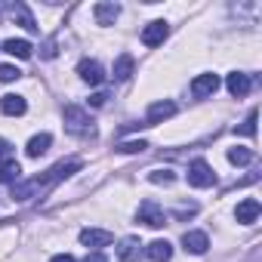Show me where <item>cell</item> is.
Wrapping results in <instances>:
<instances>
[{
	"instance_id": "32",
	"label": "cell",
	"mask_w": 262,
	"mask_h": 262,
	"mask_svg": "<svg viewBox=\"0 0 262 262\" xmlns=\"http://www.w3.org/2000/svg\"><path fill=\"white\" fill-rule=\"evenodd\" d=\"M50 262H74V256H68V253H59V256H53Z\"/></svg>"
},
{
	"instance_id": "14",
	"label": "cell",
	"mask_w": 262,
	"mask_h": 262,
	"mask_svg": "<svg viewBox=\"0 0 262 262\" xmlns=\"http://www.w3.org/2000/svg\"><path fill=\"white\" fill-rule=\"evenodd\" d=\"M182 247H185V253H191V256H204L207 247H210V237H207L204 231H185V234H182Z\"/></svg>"
},
{
	"instance_id": "9",
	"label": "cell",
	"mask_w": 262,
	"mask_h": 262,
	"mask_svg": "<svg viewBox=\"0 0 262 262\" xmlns=\"http://www.w3.org/2000/svg\"><path fill=\"white\" fill-rule=\"evenodd\" d=\"M120 16V4H114V0H102V4L93 7V19L96 25H114Z\"/></svg>"
},
{
	"instance_id": "1",
	"label": "cell",
	"mask_w": 262,
	"mask_h": 262,
	"mask_svg": "<svg viewBox=\"0 0 262 262\" xmlns=\"http://www.w3.org/2000/svg\"><path fill=\"white\" fill-rule=\"evenodd\" d=\"M80 167H83V161H80V158H68V161H62V164L50 167L43 176L25 179V182H16V185H13V201H31V198H40V194H47L56 182H62V179L74 176Z\"/></svg>"
},
{
	"instance_id": "28",
	"label": "cell",
	"mask_w": 262,
	"mask_h": 262,
	"mask_svg": "<svg viewBox=\"0 0 262 262\" xmlns=\"http://www.w3.org/2000/svg\"><path fill=\"white\" fill-rule=\"evenodd\" d=\"M10 161H16V148H13V142L0 139V164H10Z\"/></svg>"
},
{
	"instance_id": "7",
	"label": "cell",
	"mask_w": 262,
	"mask_h": 262,
	"mask_svg": "<svg viewBox=\"0 0 262 262\" xmlns=\"http://www.w3.org/2000/svg\"><path fill=\"white\" fill-rule=\"evenodd\" d=\"M219 90V74H198L191 80V96L194 99H207Z\"/></svg>"
},
{
	"instance_id": "8",
	"label": "cell",
	"mask_w": 262,
	"mask_h": 262,
	"mask_svg": "<svg viewBox=\"0 0 262 262\" xmlns=\"http://www.w3.org/2000/svg\"><path fill=\"white\" fill-rule=\"evenodd\" d=\"M225 86H228V93H231L234 99H244V96L253 90V77L244 74V71H231V74L225 77Z\"/></svg>"
},
{
	"instance_id": "26",
	"label": "cell",
	"mask_w": 262,
	"mask_h": 262,
	"mask_svg": "<svg viewBox=\"0 0 262 262\" xmlns=\"http://www.w3.org/2000/svg\"><path fill=\"white\" fill-rule=\"evenodd\" d=\"M56 56H59V43H56V37H47L40 43V59H56Z\"/></svg>"
},
{
	"instance_id": "24",
	"label": "cell",
	"mask_w": 262,
	"mask_h": 262,
	"mask_svg": "<svg viewBox=\"0 0 262 262\" xmlns=\"http://www.w3.org/2000/svg\"><path fill=\"white\" fill-rule=\"evenodd\" d=\"M145 148H148V142H142V139H136V142H120L117 145L120 155H142Z\"/></svg>"
},
{
	"instance_id": "27",
	"label": "cell",
	"mask_w": 262,
	"mask_h": 262,
	"mask_svg": "<svg viewBox=\"0 0 262 262\" xmlns=\"http://www.w3.org/2000/svg\"><path fill=\"white\" fill-rule=\"evenodd\" d=\"M19 77H22V71L16 65H0V83H13Z\"/></svg>"
},
{
	"instance_id": "5",
	"label": "cell",
	"mask_w": 262,
	"mask_h": 262,
	"mask_svg": "<svg viewBox=\"0 0 262 262\" xmlns=\"http://www.w3.org/2000/svg\"><path fill=\"white\" fill-rule=\"evenodd\" d=\"M139 37H142V43H145V47H161V43L170 37V25H167V22H161V19H158V22H148V25L142 28V34H139Z\"/></svg>"
},
{
	"instance_id": "3",
	"label": "cell",
	"mask_w": 262,
	"mask_h": 262,
	"mask_svg": "<svg viewBox=\"0 0 262 262\" xmlns=\"http://www.w3.org/2000/svg\"><path fill=\"white\" fill-rule=\"evenodd\" d=\"M213 182H216V173H213V167H210L204 158H198V161L188 164V185H194V188H210Z\"/></svg>"
},
{
	"instance_id": "4",
	"label": "cell",
	"mask_w": 262,
	"mask_h": 262,
	"mask_svg": "<svg viewBox=\"0 0 262 262\" xmlns=\"http://www.w3.org/2000/svg\"><path fill=\"white\" fill-rule=\"evenodd\" d=\"M136 219H139L142 225H148V228H164V225H167V213L161 210L158 201H142L139 210H136Z\"/></svg>"
},
{
	"instance_id": "22",
	"label": "cell",
	"mask_w": 262,
	"mask_h": 262,
	"mask_svg": "<svg viewBox=\"0 0 262 262\" xmlns=\"http://www.w3.org/2000/svg\"><path fill=\"white\" fill-rule=\"evenodd\" d=\"M228 161H231L234 167H247V164L253 161V151H250V148H228Z\"/></svg>"
},
{
	"instance_id": "16",
	"label": "cell",
	"mask_w": 262,
	"mask_h": 262,
	"mask_svg": "<svg viewBox=\"0 0 262 262\" xmlns=\"http://www.w3.org/2000/svg\"><path fill=\"white\" fill-rule=\"evenodd\" d=\"M145 256L151 259V262H170L173 259V244L164 237V241H151L148 247H145Z\"/></svg>"
},
{
	"instance_id": "25",
	"label": "cell",
	"mask_w": 262,
	"mask_h": 262,
	"mask_svg": "<svg viewBox=\"0 0 262 262\" xmlns=\"http://www.w3.org/2000/svg\"><path fill=\"white\" fill-rule=\"evenodd\" d=\"M234 133H241V136H256V108L247 114V120H244V123L234 129Z\"/></svg>"
},
{
	"instance_id": "10",
	"label": "cell",
	"mask_w": 262,
	"mask_h": 262,
	"mask_svg": "<svg viewBox=\"0 0 262 262\" xmlns=\"http://www.w3.org/2000/svg\"><path fill=\"white\" fill-rule=\"evenodd\" d=\"M173 114H176V105H173L170 99L151 102V105H148V114H145V126H155V123H161V120H167V117H173Z\"/></svg>"
},
{
	"instance_id": "19",
	"label": "cell",
	"mask_w": 262,
	"mask_h": 262,
	"mask_svg": "<svg viewBox=\"0 0 262 262\" xmlns=\"http://www.w3.org/2000/svg\"><path fill=\"white\" fill-rule=\"evenodd\" d=\"M53 145V136L50 133H37V136H31L28 139V145H25V155L28 158H40V155H47V148Z\"/></svg>"
},
{
	"instance_id": "2",
	"label": "cell",
	"mask_w": 262,
	"mask_h": 262,
	"mask_svg": "<svg viewBox=\"0 0 262 262\" xmlns=\"http://www.w3.org/2000/svg\"><path fill=\"white\" fill-rule=\"evenodd\" d=\"M65 126H68V133H74V136H80V139H93V136H96L93 117H90L80 105H68V108H65Z\"/></svg>"
},
{
	"instance_id": "6",
	"label": "cell",
	"mask_w": 262,
	"mask_h": 262,
	"mask_svg": "<svg viewBox=\"0 0 262 262\" xmlns=\"http://www.w3.org/2000/svg\"><path fill=\"white\" fill-rule=\"evenodd\" d=\"M77 74H80V80L90 83V86H99V83L105 80V68H102L96 59H83V62L77 65Z\"/></svg>"
},
{
	"instance_id": "17",
	"label": "cell",
	"mask_w": 262,
	"mask_h": 262,
	"mask_svg": "<svg viewBox=\"0 0 262 262\" xmlns=\"http://www.w3.org/2000/svg\"><path fill=\"white\" fill-rule=\"evenodd\" d=\"M0 111H4V114H10V117H19V114H25V111H28V102H25L22 96L10 93V96H4V99H0Z\"/></svg>"
},
{
	"instance_id": "11",
	"label": "cell",
	"mask_w": 262,
	"mask_h": 262,
	"mask_svg": "<svg viewBox=\"0 0 262 262\" xmlns=\"http://www.w3.org/2000/svg\"><path fill=\"white\" fill-rule=\"evenodd\" d=\"M259 213H262V204H259L256 198H244V201L237 204V210H234V219H237L241 225H250V222L259 219Z\"/></svg>"
},
{
	"instance_id": "18",
	"label": "cell",
	"mask_w": 262,
	"mask_h": 262,
	"mask_svg": "<svg viewBox=\"0 0 262 262\" xmlns=\"http://www.w3.org/2000/svg\"><path fill=\"white\" fill-rule=\"evenodd\" d=\"M133 68H136L133 56H129V53H123V56H117V62H114V71H111V77H114L117 83H123V80H129V74H133Z\"/></svg>"
},
{
	"instance_id": "29",
	"label": "cell",
	"mask_w": 262,
	"mask_h": 262,
	"mask_svg": "<svg viewBox=\"0 0 262 262\" xmlns=\"http://www.w3.org/2000/svg\"><path fill=\"white\" fill-rule=\"evenodd\" d=\"M173 216L176 219H191V216H198V204H179L173 210Z\"/></svg>"
},
{
	"instance_id": "12",
	"label": "cell",
	"mask_w": 262,
	"mask_h": 262,
	"mask_svg": "<svg viewBox=\"0 0 262 262\" xmlns=\"http://www.w3.org/2000/svg\"><path fill=\"white\" fill-rule=\"evenodd\" d=\"M111 241H114V234L105 231V228H83V231H80V244H83V247H93V250H102V247H108Z\"/></svg>"
},
{
	"instance_id": "31",
	"label": "cell",
	"mask_w": 262,
	"mask_h": 262,
	"mask_svg": "<svg viewBox=\"0 0 262 262\" xmlns=\"http://www.w3.org/2000/svg\"><path fill=\"white\" fill-rule=\"evenodd\" d=\"M83 262H108V256L102 253V250H93V253H86V259Z\"/></svg>"
},
{
	"instance_id": "30",
	"label": "cell",
	"mask_w": 262,
	"mask_h": 262,
	"mask_svg": "<svg viewBox=\"0 0 262 262\" xmlns=\"http://www.w3.org/2000/svg\"><path fill=\"white\" fill-rule=\"evenodd\" d=\"M105 102H108V93H93V96H90V105H93V108H102Z\"/></svg>"
},
{
	"instance_id": "15",
	"label": "cell",
	"mask_w": 262,
	"mask_h": 262,
	"mask_svg": "<svg viewBox=\"0 0 262 262\" xmlns=\"http://www.w3.org/2000/svg\"><path fill=\"white\" fill-rule=\"evenodd\" d=\"M139 256H142L139 237H123L120 241V247H117V259L120 262H139Z\"/></svg>"
},
{
	"instance_id": "20",
	"label": "cell",
	"mask_w": 262,
	"mask_h": 262,
	"mask_svg": "<svg viewBox=\"0 0 262 262\" xmlns=\"http://www.w3.org/2000/svg\"><path fill=\"white\" fill-rule=\"evenodd\" d=\"M0 50H4V53H10V56H16V59H31V43L28 40H4V47H0Z\"/></svg>"
},
{
	"instance_id": "13",
	"label": "cell",
	"mask_w": 262,
	"mask_h": 262,
	"mask_svg": "<svg viewBox=\"0 0 262 262\" xmlns=\"http://www.w3.org/2000/svg\"><path fill=\"white\" fill-rule=\"evenodd\" d=\"M7 13H10V19H13L16 25H22L25 31H31V34L37 31V22H34L31 10H28L25 4H10V7H7Z\"/></svg>"
},
{
	"instance_id": "23",
	"label": "cell",
	"mask_w": 262,
	"mask_h": 262,
	"mask_svg": "<svg viewBox=\"0 0 262 262\" xmlns=\"http://www.w3.org/2000/svg\"><path fill=\"white\" fill-rule=\"evenodd\" d=\"M148 182H155V185H173L176 182V173L173 170H155L148 176Z\"/></svg>"
},
{
	"instance_id": "21",
	"label": "cell",
	"mask_w": 262,
	"mask_h": 262,
	"mask_svg": "<svg viewBox=\"0 0 262 262\" xmlns=\"http://www.w3.org/2000/svg\"><path fill=\"white\" fill-rule=\"evenodd\" d=\"M19 176H22V167H19L16 161L0 164V185H16V182H19Z\"/></svg>"
}]
</instances>
